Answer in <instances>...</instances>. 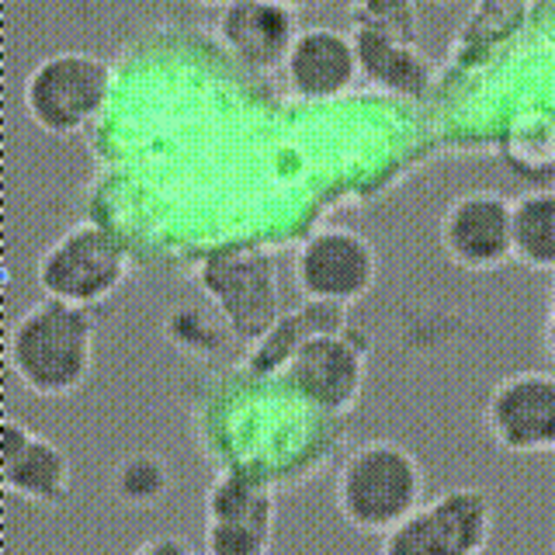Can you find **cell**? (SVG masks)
Listing matches in <instances>:
<instances>
[{"label":"cell","mask_w":555,"mask_h":555,"mask_svg":"<svg viewBox=\"0 0 555 555\" xmlns=\"http://www.w3.org/2000/svg\"><path fill=\"white\" fill-rule=\"evenodd\" d=\"M191 421L216 468H240L274 490L320 476L344 438V421L317 413L278 378H260L243 364L212 382Z\"/></svg>","instance_id":"cell-1"},{"label":"cell","mask_w":555,"mask_h":555,"mask_svg":"<svg viewBox=\"0 0 555 555\" xmlns=\"http://www.w3.org/2000/svg\"><path fill=\"white\" fill-rule=\"evenodd\" d=\"M98 361V317L42 295L8 334V369L39 399L77 396L94 375Z\"/></svg>","instance_id":"cell-2"},{"label":"cell","mask_w":555,"mask_h":555,"mask_svg":"<svg viewBox=\"0 0 555 555\" xmlns=\"http://www.w3.org/2000/svg\"><path fill=\"white\" fill-rule=\"evenodd\" d=\"M427 500L424 462L392 438H369L340 459L334 507L358 534L386 538Z\"/></svg>","instance_id":"cell-3"},{"label":"cell","mask_w":555,"mask_h":555,"mask_svg":"<svg viewBox=\"0 0 555 555\" xmlns=\"http://www.w3.org/2000/svg\"><path fill=\"white\" fill-rule=\"evenodd\" d=\"M369 364L372 337L340 312L299 340L278 382L317 413L347 421L369 382Z\"/></svg>","instance_id":"cell-4"},{"label":"cell","mask_w":555,"mask_h":555,"mask_svg":"<svg viewBox=\"0 0 555 555\" xmlns=\"http://www.w3.org/2000/svg\"><path fill=\"white\" fill-rule=\"evenodd\" d=\"M191 282L208 299L219 317L230 323L240 344H254L285 317L278 257L260 243H233L208 250Z\"/></svg>","instance_id":"cell-5"},{"label":"cell","mask_w":555,"mask_h":555,"mask_svg":"<svg viewBox=\"0 0 555 555\" xmlns=\"http://www.w3.org/2000/svg\"><path fill=\"white\" fill-rule=\"evenodd\" d=\"M132 278V250L112 225L74 222L39 254L35 282L42 295L80 309L112 302Z\"/></svg>","instance_id":"cell-6"},{"label":"cell","mask_w":555,"mask_h":555,"mask_svg":"<svg viewBox=\"0 0 555 555\" xmlns=\"http://www.w3.org/2000/svg\"><path fill=\"white\" fill-rule=\"evenodd\" d=\"M115 69L91 49H60L39 60L22 83L28 121L46 135H77L104 112L112 98Z\"/></svg>","instance_id":"cell-7"},{"label":"cell","mask_w":555,"mask_h":555,"mask_svg":"<svg viewBox=\"0 0 555 555\" xmlns=\"http://www.w3.org/2000/svg\"><path fill=\"white\" fill-rule=\"evenodd\" d=\"M493 528V496L482 486H451L399 520L382 538L378 555H482Z\"/></svg>","instance_id":"cell-8"},{"label":"cell","mask_w":555,"mask_h":555,"mask_svg":"<svg viewBox=\"0 0 555 555\" xmlns=\"http://www.w3.org/2000/svg\"><path fill=\"white\" fill-rule=\"evenodd\" d=\"M382 260L375 243L351 225H323L292 257V282L302 299L354 309L378 285Z\"/></svg>","instance_id":"cell-9"},{"label":"cell","mask_w":555,"mask_h":555,"mask_svg":"<svg viewBox=\"0 0 555 555\" xmlns=\"http://www.w3.org/2000/svg\"><path fill=\"white\" fill-rule=\"evenodd\" d=\"M278 490L240 468H219L205 490L202 555H274Z\"/></svg>","instance_id":"cell-10"},{"label":"cell","mask_w":555,"mask_h":555,"mask_svg":"<svg viewBox=\"0 0 555 555\" xmlns=\"http://www.w3.org/2000/svg\"><path fill=\"white\" fill-rule=\"evenodd\" d=\"M438 243L451 264L473 274L514 264V198L493 188L451 198L438 222Z\"/></svg>","instance_id":"cell-11"},{"label":"cell","mask_w":555,"mask_h":555,"mask_svg":"<svg viewBox=\"0 0 555 555\" xmlns=\"http://www.w3.org/2000/svg\"><path fill=\"white\" fill-rule=\"evenodd\" d=\"M482 427L507 455H555V372L503 375L482 403Z\"/></svg>","instance_id":"cell-12"},{"label":"cell","mask_w":555,"mask_h":555,"mask_svg":"<svg viewBox=\"0 0 555 555\" xmlns=\"http://www.w3.org/2000/svg\"><path fill=\"white\" fill-rule=\"evenodd\" d=\"M0 486L31 507H66L74 496V462L60 441L8 413L0 421Z\"/></svg>","instance_id":"cell-13"},{"label":"cell","mask_w":555,"mask_h":555,"mask_svg":"<svg viewBox=\"0 0 555 555\" xmlns=\"http://www.w3.org/2000/svg\"><path fill=\"white\" fill-rule=\"evenodd\" d=\"M299 11L278 0H233L219 11L216 35L230 56L250 74H282L299 39Z\"/></svg>","instance_id":"cell-14"},{"label":"cell","mask_w":555,"mask_h":555,"mask_svg":"<svg viewBox=\"0 0 555 555\" xmlns=\"http://www.w3.org/2000/svg\"><path fill=\"white\" fill-rule=\"evenodd\" d=\"M282 80L288 87V94L299 101L344 98L361 80L351 31H340L330 25L302 28L282 66Z\"/></svg>","instance_id":"cell-15"},{"label":"cell","mask_w":555,"mask_h":555,"mask_svg":"<svg viewBox=\"0 0 555 555\" xmlns=\"http://www.w3.org/2000/svg\"><path fill=\"white\" fill-rule=\"evenodd\" d=\"M351 39L358 49L361 80L406 101H424L430 94L438 69L416 42L378 28H351Z\"/></svg>","instance_id":"cell-16"},{"label":"cell","mask_w":555,"mask_h":555,"mask_svg":"<svg viewBox=\"0 0 555 555\" xmlns=\"http://www.w3.org/2000/svg\"><path fill=\"white\" fill-rule=\"evenodd\" d=\"M514 264L555 274V188H531L514 198Z\"/></svg>","instance_id":"cell-17"},{"label":"cell","mask_w":555,"mask_h":555,"mask_svg":"<svg viewBox=\"0 0 555 555\" xmlns=\"http://www.w3.org/2000/svg\"><path fill=\"white\" fill-rule=\"evenodd\" d=\"M173 493V465L160 451H129L112 468V496L129 511H156Z\"/></svg>","instance_id":"cell-18"},{"label":"cell","mask_w":555,"mask_h":555,"mask_svg":"<svg viewBox=\"0 0 555 555\" xmlns=\"http://www.w3.org/2000/svg\"><path fill=\"white\" fill-rule=\"evenodd\" d=\"M503 160L511 173L525 181L555 178V112H525L507 139H503Z\"/></svg>","instance_id":"cell-19"},{"label":"cell","mask_w":555,"mask_h":555,"mask_svg":"<svg viewBox=\"0 0 555 555\" xmlns=\"http://www.w3.org/2000/svg\"><path fill=\"white\" fill-rule=\"evenodd\" d=\"M164 337L173 351L195 361H216L236 344V334L230 330L212 306H178L167 312Z\"/></svg>","instance_id":"cell-20"},{"label":"cell","mask_w":555,"mask_h":555,"mask_svg":"<svg viewBox=\"0 0 555 555\" xmlns=\"http://www.w3.org/2000/svg\"><path fill=\"white\" fill-rule=\"evenodd\" d=\"M351 28H378L399 39H421V11L416 0H340Z\"/></svg>","instance_id":"cell-21"},{"label":"cell","mask_w":555,"mask_h":555,"mask_svg":"<svg viewBox=\"0 0 555 555\" xmlns=\"http://www.w3.org/2000/svg\"><path fill=\"white\" fill-rule=\"evenodd\" d=\"M132 555H198V552H195V545H191L184 534L164 531V534L146 538V542H139L132 548Z\"/></svg>","instance_id":"cell-22"},{"label":"cell","mask_w":555,"mask_h":555,"mask_svg":"<svg viewBox=\"0 0 555 555\" xmlns=\"http://www.w3.org/2000/svg\"><path fill=\"white\" fill-rule=\"evenodd\" d=\"M542 347L548 361H555V274L545 288V320H542Z\"/></svg>","instance_id":"cell-23"},{"label":"cell","mask_w":555,"mask_h":555,"mask_svg":"<svg viewBox=\"0 0 555 555\" xmlns=\"http://www.w3.org/2000/svg\"><path fill=\"white\" fill-rule=\"evenodd\" d=\"M278 4H288V8H295V11H302V8H317V4H323V0H278Z\"/></svg>","instance_id":"cell-24"},{"label":"cell","mask_w":555,"mask_h":555,"mask_svg":"<svg viewBox=\"0 0 555 555\" xmlns=\"http://www.w3.org/2000/svg\"><path fill=\"white\" fill-rule=\"evenodd\" d=\"M191 4H198V8H216V11H222L225 4H233V0H191Z\"/></svg>","instance_id":"cell-25"},{"label":"cell","mask_w":555,"mask_h":555,"mask_svg":"<svg viewBox=\"0 0 555 555\" xmlns=\"http://www.w3.org/2000/svg\"><path fill=\"white\" fill-rule=\"evenodd\" d=\"M434 4H462V0H434Z\"/></svg>","instance_id":"cell-26"},{"label":"cell","mask_w":555,"mask_h":555,"mask_svg":"<svg viewBox=\"0 0 555 555\" xmlns=\"http://www.w3.org/2000/svg\"><path fill=\"white\" fill-rule=\"evenodd\" d=\"M552 555H555V545H552Z\"/></svg>","instance_id":"cell-27"}]
</instances>
